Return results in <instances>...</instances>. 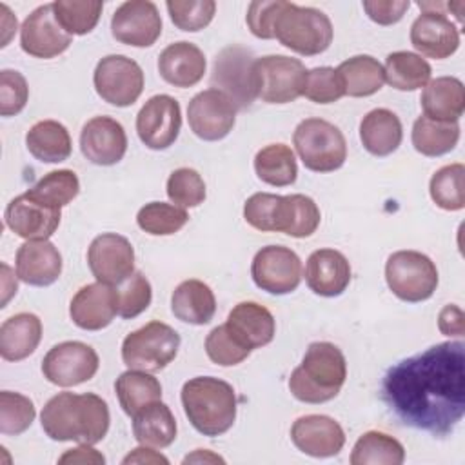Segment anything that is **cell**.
Listing matches in <instances>:
<instances>
[{"mask_svg":"<svg viewBox=\"0 0 465 465\" xmlns=\"http://www.w3.org/2000/svg\"><path fill=\"white\" fill-rule=\"evenodd\" d=\"M381 398L401 423L447 436L465 414V345L443 341L392 365Z\"/></svg>","mask_w":465,"mask_h":465,"instance_id":"6da1fadb","label":"cell"},{"mask_svg":"<svg viewBox=\"0 0 465 465\" xmlns=\"http://www.w3.org/2000/svg\"><path fill=\"white\" fill-rule=\"evenodd\" d=\"M109 407L94 392H58L42 409L40 423L54 441L94 445L109 430Z\"/></svg>","mask_w":465,"mask_h":465,"instance_id":"7a4b0ae2","label":"cell"},{"mask_svg":"<svg viewBox=\"0 0 465 465\" xmlns=\"http://www.w3.org/2000/svg\"><path fill=\"white\" fill-rule=\"evenodd\" d=\"M347 378L343 352L331 341L307 347L302 363L291 372L289 391L303 403H325L338 396Z\"/></svg>","mask_w":465,"mask_h":465,"instance_id":"3957f363","label":"cell"},{"mask_svg":"<svg viewBox=\"0 0 465 465\" xmlns=\"http://www.w3.org/2000/svg\"><path fill=\"white\" fill-rule=\"evenodd\" d=\"M182 405L191 425L203 436L225 434L236 420V392L214 376H196L182 387Z\"/></svg>","mask_w":465,"mask_h":465,"instance_id":"277c9868","label":"cell"},{"mask_svg":"<svg viewBox=\"0 0 465 465\" xmlns=\"http://www.w3.org/2000/svg\"><path fill=\"white\" fill-rule=\"evenodd\" d=\"M332 36V24L323 11L292 2L283 4L274 24V38L287 49L303 56L327 51Z\"/></svg>","mask_w":465,"mask_h":465,"instance_id":"5b68a950","label":"cell"},{"mask_svg":"<svg viewBox=\"0 0 465 465\" xmlns=\"http://www.w3.org/2000/svg\"><path fill=\"white\" fill-rule=\"evenodd\" d=\"M292 143L302 163L314 173H332L347 160L343 133L323 118L302 120L294 129Z\"/></svg>","mask_w":465,"mask_h":465,"instance_id":"8992f818","label":"cell"},{"mask_svg":"<svg viewBox=\"0 0 465 465\" xmlns=\"http://www.w3.org/2000/svg\"><path fill=\"white\" fill-rule=\"evenodd\" d=\"M180 334L167 323L153 320L127 334L122 341V360L129 369L158 372L178 354Z\"/></svg>","mask_w":465,"mask_h":465,"instance_id":"52a82bcc","label":"cell"},{"mask_svg":"<svg viewBox=\"0 0 465 465\" xmlns=\"http://www.w3.org/2000/svg\"><path fill=\"white\" fill-rule=\"evenodd\" d=\"M438 269L434 262L412 249L396 251L387 258L385 282L394 296L418 303L429 300L438 287Z\"/></svg>","mask_w":465,"mask_h":465,"instance_id":"ba28073f","label":"cell"},{"mask_svg":"<svg viewBox=\"0 0 465 465\" xmlns=\"http://www.w3.org/2000/svg\"><path fill=\"white\" fill-rule=\"evenodd\" d=\"M307 69L298 58L267 54L252 64V87L265 104H289L303 93Z\"/></svg>","mask_w":465,"mask_h":465,"instance_id":"9c48e42d","label":"cell"},{"mask_svg":"<svg viewBox=\"0 0 465 465\" xmlns=\"http://www.w3.org/2000/svg\"><path fill=\"white\" fill-rule=\"evenodd\" d=\"M143 71L129 56L107 54L104 56L93 74V84L98 96L116 107L133 105L143 91Z\"/></svg>","mask_w":465,"mask_h":465,"instance_id":"30bf717a","label":"cell"},{"mask_svg":"<svg viewBox=\"0 0 465 465\" xmlns=\"http://www.w3.org/2000/svg\"><path fill=\"white\" fill-rule=\"evenodd\" d=\"M100 367L96 351L84 341H62L42 360L44 378L58 387H74L89 381Z\"/></svg>","mask_w":465,"mask_h":465,"instance_id":"8fae6325","label":"cell"},{"mask_svg":"<svg viewBox=\"0 0 465 465\" xmlns=\"http://www.w3.org/2000/svg\"><path fill=\"white\" fill-rule=\"evenodd\" d=\"M254 60V54L238 44L223 47L214 60L211 82L214 89L223 91L232 100L236 109L251 107L256 98L252 87Z\"/></svg>","mask_w":465,"mask_h":465,"instance_id":"7c38bea8","label":"cell"},{"mask_svg":"<svg viewBox=\"0 0 465 465\" xmlns=\"http://www.w3.org/2000/svg\"><path fill=\"white\" fill-rule=\"evenodd\" d=\"M251 276L256 287L269 294H289L302 282V260L289 247L267 245L254 254Z\"/></svg>","mask_w":465,"mask_h":465,"instance_id":"4fadbf2b","label":"cell"},{"mask_svg":"<svg viewBox=\"0 0 465 465\" xmlns=\"http://www.w3.org/2000/svg\"><path fill=\"white\" fill-rule=\"evenodd\" d=\"M187 122L198 138L216 142L232 131L236 105L223 91L211 87L191 98L187 105Z\"/></svg>","mask_w":465,"mask_h":465,"instance_id":"5bb4252c","label":"cell"},{"mask_svg":"<svg viewBox=\"0 0 465 465\" xmlns=\"http://www.w3.org/2000/svg\"><path fill=\"white\" fill-rule=\"evenodd\" d=\"M182 127V111L169 94L151 96L136 114V133L142 143L153 151L171 147Z\"/></svg>","mask_w":465,"mask_h":465,"instance_id":"9a60e30c","label":"cell"},{"mask_svg":"<svg viewBox=\"0 0 465 465\" xmlns=\"http://www.w3.org/2000/svg\"><path fill=\"white\" fill-rule=\"evenodd\" d=\"M111 33L116 42L125 45H153L162 35V18L156 4L149 0L124 2L113 13Z\"/></svg>","mask_w":465,"mask_h":465,"instance_id":"2e32d148","label":"cell"},{"mask_svg":"<svg viewBox=\"0 0 465 465\" xmlns=\"http://www.w3.org/2000/svg\"><path fill=\"white\" fill-rule=\"evenodd\" d=\"M87 265L98 282L118 285L134 272V249L125 236L102 232L87 249Z\"/></svg>","mask_w":465,"mask_h":465,"instance_id":"e0dca14e","label":"cell"},{"mask_svg":"<svg viewBox=\"0 0 465 465\" xmlns=\"http://www.w3.org/2000/svg\"><path fill=\"white\" fill-rule=\"evenodd\" d=\"M73 42V36L58 24L53 4L36 7L20 27L22 51L35 58H54Z\"/></svg>","mask_w":465,"mask_h":465,"instance_id":"ac0fdd59","label":"cell"},{"mask_svg":"<svg viewBox=\"0 0 465 465\" xmlns=\"http://www.w3.org/2000/svg\"><path fill=\"white\" fill-rule=\"evenodd\" d=\"M80 149L94 165H114L127 151L125 129L111 116H94L82 127Z\"/></svg>","mask_w":465,"mask_h":465,"instance_id":"d6986e66","label":"cell"},{"mask_svg":"<svg viewBox=\"0 0 465 465\" xmlns=\"http://www.w3.org/2000/svg\"><path fill=\"white\" fill-rule=\"evenodd\" d=\"M60 209L44 205L27 193L13 198L4 213L5 225L24 240H47L60 225Z\"/></svg>","mask_w":465,"mask_h":465,"instance_id":"ffe728a7","label":"cell"},{"mask_svg":"<svg viewBox=\"0 0 465 465\" xmlns=\"http://www.w3.org/2000/svg\"><path fill=\"white\" fill-rule=\"evenodd\" d=\"M291 440L298 450L312 458L336 456L345 445L341 425L325 414H307L291 427Z\"/></svg>","mask_w":465,"mask_h":465,"instance_id":"44dd1931","label":"cell"},{"mask_svg":"<svg viewBox=\"0 0 465 465\" xmlns=\"http://www.w3.org/2000/svg\"><path fill=\"white\" fill-rule=\"evenodd\" d=\"M118 314L116 289L109 283H89L76 291L69 303L73 323L84 331H102Z\"/></svg>","mask_w":465,"mask_h":465,"instance_id":"7402d4cb","label":"cell"},{"mask_svg":"<svg viewBox=\"0 0 465 465\" xmlns=\"http://www.w3.org/2000/svg\"><path fill=\"white\" fill-rule=\"evenodd\" d=\"M411 44L423 56L443 60L460 47V29L443 13L421 11L411 25Z\"/></svg>","mask_w":465,"mask_h":465,"instance_id":"603a6c76","label":"cell"},{"mask_svg":"<svg viewBox=\"0 0 465 465\" xmlns=\"http://www.w3.org/2000/svg\"><path fill=\"white\" fill-rule=\"evenodd\" d=\"M15 267L27 285L47 287L62 274V254L49 240H25L16 251Z\"/></svg>","mask_w":465,"mask_h":465,"instance_id":"cb8c5ba5","label":"cell"},{"mask_svg":"<svg viewBox=\"0 0 465 465\" xmlns=\"http://www.w3.org/2000/svg\"><path fill=\"white\" fill-rule=\"evenodd\" d=\"M305 282L318 296H340L351 283L349 260L336 249H318L307 258Z\"/></svg>","mask_w":465,"mask_h":465,"instance_id":"d4e9b609","label":"cell"},{"mask_svg":"<svg viewBox=\"0 0 465 465\" xmlns=\"http://www.w3.org/2000/svg\"><path fill=\"white\" fill-rule=\"evenodd\" d=\"M205 67L207 62L203 51L185 40L169 44L158 56L160 76L180 89L196 85L203 78Z\"/></svg>","mask_w":465,"mask_h":465,"instance_id":"484cf974","label":"cell"},{"mask_svg":"<svg viewBox=\"0 0 465 465\" xmlns=\"http://www.w3.org/2000/svg\"><path fill=\"white\" fill-rule=\"evenodd\" d=\"M225 325L247 349H258L272 341L276 322L271 311L256 302H240L232 307Z\"/></svg>","mask_w":465,"mask_h":465,"instance_id":"4316f807","label":"cell"},{"mask_svg":"<svg viewBox=\"0 0 465 465\" xmlns=\"http://www.w3.org/2000/svg\"><path fill=\"white\" fill-rule=\"evenodd\" d=\"M420 104L427 118L458 122L465 111V87L456 76H438L423 87Z\"/></svg>","mask_w":465,"mask_h":465,"instance_id":"83f0119b","label":"cell"},{"mask_svg":"<svg viewBox=\"0 0 465 465\" xmlns=\"http://www.w3.org/2000/svg\"><path fill=\"white\" fill-rule=\"evenodd\" d=\"M42 340V322L33 312H18L0 325V354L5 361L31 356Z\"/></svg>","mask_w":465,"mask_h":465,"instance_id":"f1b7e54d","label":"cell"},{"mask_svg":"<svg viewBox=\"0 0 465 465\" xmlns=\"http://www.w3.org/2000/svg\"><path fill=\"white\" fill-rule=\"evenodd\" d=\"M403 138L401 122L391 109H372L360 122V140L367 153L374 156L392 154Z\"/></svg>","mask_w":465,"mask_h":465,"instance_id":"f546056e","label":"cell"},{"mask_svg":"<svg viewBox=\"0 0 465 465\" xmlns=\"http://www.w3.org/2000/svg\"><path fill=\"white\" fill-rule=\"evenodd\" d=\"M171 311L183 323L205 325L216 312L214 292L202 280H185L173 291Z\"/></svg>","mask_w":465,"mask_h":465,"instance_id":"4dcf8cb0","label":"cell"},{"mask_svg":"<svg viewBox=\"0 0 465 465\" xmlns=\"http://www.w3.org/2000/svg\"><path fill=\"white\" fill-rule=\"evenodd\" d=\"M176 430L174 414L162 400L147 403L133 416V434L140 445L165 449L176 440Z\"/></svg>","mask_w":465,"mask_h":465,"instance_id":"1f68e13d","label":"cell"},{"mask_svg":"<svg viewBox=\"0 0 465 465\" xmlns=\"http://www.w3.org/2000/svg\"><path fill=\"white\" fill-rule=\"evenodd\" d=\"M27 151L44 163H58L73 151L69 131L56 120H40L25 134Z\"/></svg>","mask_w":465,"mask_h":465,"instance_id":"d6a6232c","label":"cell"},{"mask_svg":"<svg viewBox=\"0 0 465 465\" xmlns=\"http://www.w3.org/2000/svg\"><path fill=\"white\" fill-rule=\"evenodd\" d=\"M336 71L340 73L345 94L363 98L378 93L385 82L383 65L371 54H356L343 60Z\"/></svg>","mask_w":465,"mask_h":465,"instance_id":"836d02e7","label":"cell"},{"mask_svg":"<svg viewBox=\"0 0 465 465\" xmlns=\"http://www.w3.org/2000/svg\"><path fill=\"white\" fill-rule=\"evenodd\" d=\"M411 140L420 154L430 158L443 156L458 145L460 125L458 122H440L421 114L412 124Z\"/></svg>","mask_w":465,"mask_h":465,"instance_id":"e575fe53","label":"cell"},{"mask_svg":"<svg viewBox=\"0 0 465 465\" xmlns=\"http://www.w3.org/2000/svg\"><path fill=\"white\" fill-rule=\"evenodd\" d=\"M320 220V209L311 196L287 194L280 200L276 231L292 238H307L316 232Z\"/></svg>","mask_w":465,"mask_h":465,"instance_id":"d590c367","label":"cell"},{"mask_svg":"<svg viewBox=\"0 0 465 465\" xmlns=\"http://www.w3.org/2000/svg\"><path fill=\"white\" fill-rule=\"evenodd\" d=\"M114 391L122 411L131 418L147 403L162 400L160 381L151 372L138 369L122 372L114 381Z\"/></svg>","mask_w":465,"mask_h":465,"instance_id":"8d00e7d4","label":"cell"},{"mask_svg":"<svg viewBox=\"0 0 465 465\" xmlns=\"http://www.w3.org/2000/svg\"><path fill=\"white\" fill-rule=\"evenodd\" d=\"M385 80L398 91H414L425 87L432 69L421 54L411 51H394L385 58Z\"/></svg>","mask_w":465,"mask_h":465,"instance_id":"74e56055","label":"cell"},{"mask_svg":"<svg viewBox=\"0 0 465 465\" xmlns=\"http://www.w3.org/2000/svg\"><path fill=\"white\" fill-rule=\"evenodd\" d=\"M258 178L274 187H285L296 182L298 165L292 149L285 143H269L254 156Z\"/></svg>","mask_w":465,"mask_h":465,"instance_id":"f35d334b","label":"cell"},{"mask_svg":"<svg viewBox=\"0 0 465 465\" xmlns=\"http://www.w3.org/2000/svg\"><path fill=\"white\" fill-rule=\"evenodd\" d=\"M352 465H401L405 461L403 445L380 430L361 434L351 452Z\"/></svg>","mask_w":465,"mask_h":465,"instance_id":"ab89813d","label":"cell"},{"mask_svg":"<svg viewBox=\"0 0 465 465\" xmlns=\"http://www.w3.org/2000/svg\"><path fill=\"white\" fill-rule=\"evenodd\" d=\"M36 202L62 209L69 202H73L80 193V180L74 171L71 169H58L51 171L42 176L31 189L25 191Z\"/></svg>","mask_w":465,"mask_h":465,"instance_id":"60d3db41","label":"cell"},{"mask_svg":"<svg viewBox=\"0 0 465 465\" xmlns=\"http://www.w3.org/2000/svg\"><path fill=\"white\" fill-rule=\"evenodd\" d=\"M465 167L463 163H450L438 169L429 183L432 202L445 211H461L465 207L463 189Z\"/></svg>","mask_w":465,"mask_h":465,"instance_id":"b9f144b4","label":"cell"},{"mask_svg":"<svg viewBox=\"0 0 465 465\" xmlns=\"http://www.w3.org/2000/svg\"><path fill=\"white\" fill-rule=\"evenodd\" d=\"M104 4L100 0H54L53 11L58 24L73 35L91 33L102 15Z\"/></svg>","mask_w":465,"mask_h":465,"instance_id":"7bdbcfd3","label":"cell"},{"mask_svg":"<svg viewBox=\"0 0 465 465\" xmlns=\"http://www.w3.org/2000/svg\"><path fill=\"white\" fill-rule=\"evenodd\" d=\"M187 222L189 214L185 209L165 202H149L136 214L138 227L153 236L174 234Z\"/></svg>","mask_w":465,"mask_h":465,"instance_id":"ee69618b","label":"cell"},{"mask_svg":"<svg viewBox=\"0 0 465 465\" xmlns=\"http://www.w3.org/2000/svg\"><path fill=\"white\" fill-rule=\"evenodd\" d=\"M36 409L35 403L20 394L11 391L0 392V432L5 436H18L25 432L35 421Z\"/></svg>","mask_w":465,"mask_h":465,"instance_id":"f6af8a7d","label":"cell"},{"mask_svg":"<svg viewBox=\"0 0 465 465\" xmlns=\"http://www.w3.org/2000/svg\"><path fill=\"white\" fill-rule=\"evenodd\" d=\"M114 289L118 298V316L125 320L136 318L151 305L153 289L149 280L140 271H134L133 274H129Z\"/></svg>","mask_w":465,"mask_h":465,"instance_id":"bcb514c9","label":"cell"},{"mask_svg":"<svg viewBox=\"0 0 465 465\" xmlns=\"http://www.w3.org/2000/svg\"><path fill=\"white\" fill-rule=\"evenodd\" d=\"M165 5L173 24L189 33L207 27L216 13L214 0H169Z\"/></svg>","mask_w":465,"mask_h":465,"instance_id":"7dc6e473","label":"cell"},{"mask_svg":"<svg viewBox=\"0 0 465 465\" xmlns=\"http://www.w3.org/2000/svg\"><path fill=\"white\" fill-rule=\"evenodd\" d=\"M167 196L178 207H198L205 200V182L198 171L180 167L167 178Z\"/></svg>","mask_w":465,"mask_h":465,"instance_id":"c3c4849f","label":"cell"},{"mask_svg":"<svg viewBox=\"0 0 465 465\" xmlns=\"http://www.w3.org/2000/svg\"><path fill=\"white\" fill-rule=\"evenodd\" d=\"M205 352L213 363L222 367H231V365L242 363L251 354V349L242 345L238 338L229 331V327L223 323L214 327L207 334Z\"/></svg>","mask_w":465,"mask_h":465,"instance_id":"681fc988","label":"cell"},{"mask_svg":"<svg viewBox=\"0 0 465 465\" xmlns=\"http://www.w3.org/2000/svg\"><path fill=\"white\" fill-rule=\"evenodd\" d=\"M343 94V80L336 69L323 65L307 71L302 96L309 98L314 104H332L338 102Z\"/></svg>","mask_w":465,"mask_h":465,"instance_id":"f907efd6","label":"cell"},{"mask_svg":"<svg viewBox=\"0 0 465 465\" xmlns=\"http://www.w3.org/2000/svg\"><path fill=\"white\" fill-rule=\"evenodd\" d=\"M280 200H282L280 194L254 193L252 196L247 198V202L243 205L245 222L262 232L276 231Z\"/></svg>","mask_w":465,"mask_h":465,"instance_id":"816d5d0a","label":"cell"},{"mask_svg":"<svg viewBox=\"0 0 465 465\" xmlns=\"http://www.w3.org/2000/svg\"><path fill=\"white\" fill-rule=\"evenodd\" d=\"M29 98V87L22 73L13 69H4L0 73V114L15 116L18 114Z\"/></svg>","mask_w":465,"mask_h":465,"instance_id":"f5cc1de1","label":"cell"},{"mask_svg":"<svg viewBox=\"0 0 465 465\" xmlns=\"http://www.w3.org/2000/svg\"><path fill=\"white\" fill-rule=\"evenodd\" d=\"M285 0H256L247 7V25L251 33L258 38H274V24L283 7Z\"/></svg>","mask_w":465,"mask_h":465,"instance_id":"db71d44e","label":"cell"},{"mask_svg":"<svg viewBox=\"0 0 465 465\" xmlns=\"http://www.w3.org/2000/svg\"><path fill=\"white\" fill-rule=\"evenodd\" d=\"M409 0H365L363 9L367 16L380 25H392L400 22L409 9Z\"/></svg>","mask_w":465,"mask_h":465,"instance_id":"11a10c76","label":"cell"},{"mask_svg":"<svg viewBox=\"0 0 465 465\" xmlns=\"http://www.w3.org/2000/svg\"><path fill=\"white\" fill-rule=\"evenodd\" d=\"M438 329L445 336H463L465 334V316L458 305H445L438 314Z\"/></svg>","mask_w":465,"mask_h":465,"instance_id":"9f6ffc18","label":"cell"},{"mask_svg":"<svg viewBox=\"0 0 465 465\" xmlns=\"http://www.w3.org/2000/svg\"><path fill=\"white\" fill-rule=\"evenodd\" d=\"M58 463H91V465H102V463H105V458H104L102 452H98V450L93 449L91 445L80 443V447L65 450V452L58 458Z\"/></svg>","mask_w":465,"mask_h":465,"instance_id":"6f0895ef","label":"cell"},{"mask_svg":"<svg viewBox=\"0 0 465 465\" xmlns=\"http://www.w3.org/2000/svg\"><path fill=\"white\" fill-rule=\"evenodd\" d=\"M124 465H129V463H163L167 465L169 460L165 456H162L160 452L153 450V447H147V445H142V447H136L133 449L124 460H122Z\"/></svg>","mask_w":465,"mask_h":465,"instance_id":"680465c9","label":"cell"},{"mask_svg":"<svg viewBox=\"0 0 465 465\" xmlns=\"http://www.w3.org/2000/svg\"><path fill=\"white\" fill-rule=\"evenodd\" d=\"M18 291V282L13 276V271L7 263H2V305L5 307L7 302L11 300V296H15Z\"/></svg>","mask_w":465,"mask_h":465,"instance_id":"91938a15","label":"cell"},{"mask_svg":"<svg viewBox=\"0 0 465 465\" xmlns=\"http://www.w3.org/2000/svg\"><path fill=\"white\" fill-rule=\"evenodd\" d=\"M0 11H2V27H4V33H5V36L2 38V47H5L7 45V42H9V38H11V35L16 31V16L9 11V7L5 5V4H2L0 5Z\"/></svg>","mask_w":465,"mask_h":465,"instance_id":"94428289","label":"cell"},{"mask_svg":"<svg viewBox=\"0 0 465 465\" xmlns=\"http://www.w3.org/2000/svg\"><path fill=\"white\" fill-rule=\"evenodd\" d=\"M223 463V458H220L218 454H213L207 449H196L193 454L183 458V463Z\"/></svg>","mask_w":465,"mask_h":465,"instance_id":"6125c7cd","label":"cell"}]
</instances>
